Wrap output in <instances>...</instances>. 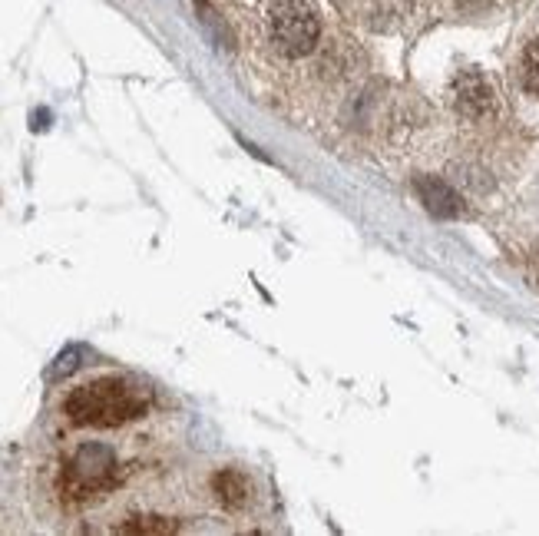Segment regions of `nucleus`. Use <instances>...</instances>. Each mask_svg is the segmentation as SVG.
Wrapping results in <instances>:
<instances>
[{
	"label": "nucleus",
	"mask_w": 539,
	"mask_h": 536,
	"mask_svg": "<svg viewBox=\"0 0 539 536\" xmlns=\"http://www.w3.org/2000/svg\"><path fill=\"white\" fill-rule=\"evenodd\" d=\"M120 484V460L106 444H80L60 470V493L70 503H86Z\"/></svg>",
	"instance_id": "nucleus-3"
},
{
	"label": "nucleus",
	"mask_w": 539,
	"mask_h": 536,
	"mask_svg": "<svg viewBox=\"0 0 539 536\" xmlns=\"http://www.w3.org/2000/svg\"><path fill=\"white\" fill-rule=\"evenodd\" d=\"M268 37L288 60H305L321 44V10L315 0H268Z\"/></svg>",
	"instance_id": "nucleus-2"
},
{
	"label": "nucleus",
	"mask_w": 539,
	"mask_h": 536,
	"mask_svg": "<svg viewBox=\"0 0 539 536\" xmlns=\"http://www.w3.org/2000/svg\"><path fill=\"white\" fill-rule=\"evenodd\" d=\"M450 103L467 120H487L497 110V87L490 83L487 73L480 70H460L450 83Z\"/></svg>",
	"instance_id": "nucleus-4"
},
{
	"label": "nucleus",
	"mask_w": 539,
	"mask_h": 536,
	"mask_svg": "<svg viewBox=\"0 0 539 536\" xmlns=\"http://www.w3.org/2000/svg\"><path fill=\"white\" fill-rule=\"evenodd\" d=\"M149 411V391L143 384L110 374V378H96L90 384H80L63 401V414L77 427H123Z\"/></svg>",
	"instance_id": "nucleus-1"
},
{
	"label": "nucleus",
	"mask_w": 539,
	"mask_h": 536,
	"mask_svg": "<svg viewBox=\"0 0 539 536\" xmlns=\"http://www.w3.org/2000/svg\"><path fill=\"white\" fill-rule=\"evenodd\" d=\"M212 493H215V500L222 503V507H229V510H242V507H249L252 503V480L249 474H242V470H235V467H222V470H215L212 474Z\"/></svg>",
	"instance_id": "nucleus-6"
},
{
	"label": "nucleus",
	"mask_w": 539,
	"mask_h": 536,
	"mask_svg": "<svg viewBox=\"0 0 539 536\" xmlns=\"http://www.w3.org/2000/svg\"><path fill=\"white\" fill-rule=\"evenodd\" d=\"M417 196L424 202V209L437 219H457L463 216V199L454 189L447 186L444 179L437 176H420L417 179Z\"/></svg>",
	"instance_id": "nucleus-5"
},
{
	"label": "nucleus",
	"mask_w": 539,
	"mask_h": 536,
	"mask_svg": "<svg viewBox=\"0 0 539 536\" xmlns=\"http://www.w3.org/2000/svg\"><path fill=\"white\" fill-rule=\"evenodd\" d=\"M520 77L523 87L530 90L533 96H539V40H530L520 57Z\"/></svg>",
	"instance_id": "nucleus-7"
},
{
	"label": "nucleus",
	"mask_w": 539,
	"mask_h": 536,
	"mask_svg": "<svg viewBox=\"0 0 539 536\" xmlns=\"http://www.w3.org/2000/svg\"><path fill=\"white\" fill-rule=\"evenodd\" d=\"M176 530L179 523L166 517H133L120 527V533H176Z\"/></svg>",
	"instance_id": "nucleus-8"
}]
</instances>
